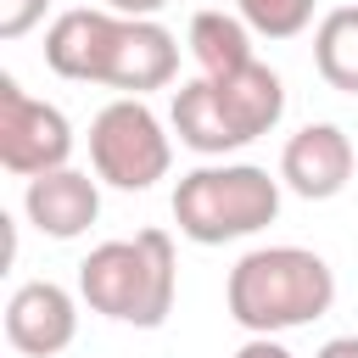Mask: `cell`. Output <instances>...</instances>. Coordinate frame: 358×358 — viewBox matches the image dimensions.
I'll use <instances>...</instances> for the list:
<instances>
[{
	"mask_svg": "<svg viewBox=\"0 0 358 358\" xmlns=\"http://www.w3.org/2000/svg\"><path fill=\"white\" fill-rule=\"evenodd\" d=\"M45 67L73 84H106L123 95L168 90L179 78V39L157 17H117V11H62L45 34Z\"/></svg>",
	"mask_w": 358,
	"mask_h": 358,
	"instance_id": "6da1fadb",
	"label": "cell"
},
{
	"mask_svg": "<svg viewBox=\"0 0 358 358\" xmlns=\"http://www.w3.org/2000/svg\"><path fill=\"white\" fill-rule=\"evenodd\" d=\"M224 302L246 336H280V330H296L330 313L336 274L308 246H257L229 268Z\"/></svg>",
	"mask_w": 358,
	"mask_h": 358,
	"instance_id": "7a4b0ae2",
	"label": "cell"
},
{
	"mask_svg": "<svg viewBox=\"0 0 358 358\" xmlns=\"http://www.w3.org/2000/svg\"><path fill=\"white\" fill-rule=\"evenodd\" d=\"M173 285H179V263H173V235L168 229H140L134 241H101L84 263H78V296L134 330H157L173 313Z\"/></svg>",
	"mask_w": 358,
	"mask_h": 358,
	"instance_id": "3957f363",
	"label": "cell"
},
{
	"mask_svg": "<svg viewBox=\"0 0 358 358\" xmlns=\"http://www.w3.org/2000/svg\"><path fill=\"white\" fill-rule=\"evenodd\" d=\"M280 218V179L257 162H201L173 185V224L196 246H224Z\"/></svg>",
	"mask_w": 358,
	"mask_h": 358,
	"instance_id": "277c9868",
	"label": "cell"
},
{
	"mask_svg": "<svg viewBox=\"0 0 358 358\" xmlns=\"http://www.w3.org/2000/svg\"><path fill=\"white\" fill-rule=\"evenodd\" d=\"M90 162H95V179L112 190H151L157 179H168L173 140L162 134V117L145 101L117 95L90 123Z\"/></svg>",
	"mask_w": 358,
	"mask_h": 358,
	"instance_id": "5b68a950",
	"label": "cell"
},
{
	"mask_svg": "<svg viewBox=\"0 0 358 358\" xmlns=\"http://www.w3.org/2000/svg\"><path fill=\"white\" fill-rule=\"evenodd\" d=\"M73 157V123L62 106L34 101L11 73H0V168L17 179H39L67 168Z\"/></svg>",
	"mask_w": 358,
	"mask_h": 358,
	"instance_id": "8992f818",
	"label": "cell"
},
{
	"mask_svg": "<svg viewBox=\"0 0 358 358\" xmlns=\"http://www.w3.org/2000/svg\"><path fill=\"white\" fill-rule=\"evenodd\" d=\"M78 336V302L56 280H28L6 302V341L28 358H56Z\"/></svg>",
	"mask_w": 358,
	"mask_h": 358,
	"instance_id": "52a82bcc",
	"label": "cell"
},
{
	"mask_svg": "<svg viewBox=\"0 0 358 358\" xmlns=\"http://www.w3.org/2000/svg\"><path fill=\"white\" fill-rule=\"evenodd\" d=\"M352 162H358L352 157V140L336 123H308L280 151V185L291 196H302V201H330V196L347 190Z\"/></svg>",
	"mask_w": 358,
	"mask_h": 358,
	"instance_id": "ba28073f",
	"label": "cell"
},
{
	"mask_svg": "<svg viewBox=\"0 0 358 358\" xmlns=\"http://www.w3.org/2000/svg\"><path fill=\"white\" fill-rule=\"evenodd\" d=\"M22 213L39 235L50 241H78L95 218H101V179H90L84 168H56L28 179L22 190Z\"/></svg>",
	"mask_w": 358,
	"mask_h": 358,
	"instance_id": "9c48e42d",
	"label": "cell"
},
{
	"mask_svg": "<svg viewBox=\"0 0 358 358\" xmlns=\"http://www.w3.org/2000/svg\"><path fill=\"white\" fill-rule=\"evenodd\" d=\"M207 84H213L229 129L241 134V145H252L257 134H268V129L285 117V84H280V73L263 67V62H252V67H241V73H229V78H207Z\"/></svg>",
	"mask_w": 358,
	"mask_h": 358,
	"instance_id": "30bf717a",
	"label": "cell"
},
{
	"mask_svg": "<svg viewBox=\"0 0 358 358\" xmlns=\"http://www.w3.org/2000/svg\"><path fill=\"white\" fill-rule=\"evenodd\" d=\"M168 123H173L179 145H190L196 157L241 151V134L229 129V117H224V106H218V95H213L207 78H190V84L173 90V112H168Z\"/></svg>",
	"mask_w": 358,
	"mask_h": 358,
	"instance_id": "8fae6325",
	"label": "cell"
},
{
	"mask_svg": "<svg viewBox=\"0 0 358 358\" xmlns=\"http://www.w3.org/2000/svg\"><path fill=\"white\" fill-rule=\"evenodd\" d=\"M185 45H190L201 78H229V73H241V67L257 62L252 56V28L241 17H229V11H196Z\"/></svg>",
	"mask_w": 358,
	"mask_h": 358,
	"instance_id": "7c38bea8",
	"label": "cell"
},
{
	"mask_svg": "<svg viewBox=\"0 0 358 358\" xmlns=\"http://www.w3.org/2000/svg\"><path fill=\"white\" fill-rule=\"evenodd\" d=\"M313 67L330 90L358 95V6H336L313 28Z\"/></svg>",
	"mask_w": 358,
	"mask_h": 358,
	"instance_id": "4fadbf2b",
	"label": "cell"
},
{
	"mask_svg": "<svg viewBox=\"0 0 358 358\" xmlns=\"http://www.w3.org/2000/svg\"><path fill=\"white\" fill-rule=\"evenodd\" d=\"M235 17L257 39H296L313 22V0H235Z\"/></svg>",
	"mask_w": 358,
	"mask_h": 358,
	"instance_id": "5bb4252c",
	"label": "cell"
},
{
	"mask_svg": "<svg viewBox=\"0 0 358 358\" xmlns=\"http://www.w3.org/2000/svg\"><path fill=\"white\" fill-rule=\"evenodd\" d=\"M50 0H0V39H22L39 17H45Z\"/></svg>",
	"mask_w": 358,
	"mask_h": 358,
	"instance_id": "9a60e30c",
	"label": "cell"
},
{
	"mask_svg": "<svg viewBox=\"0 0 358 358\" xmlns=\"http://www.w3.org/2000/svg\"><path fill=\"white\" fill-rule=\"evenodd\" d=\"M235 358H296L280 336H246L241 347H235Z\"/></svg>",
	"mask_w": 358,
	"mask_h": 358,
	"instance_id": "2e32d148",
	"label": "cell"
},
{
	"mask_svg": "<svg viewBox=\"0 0 358 358\" xmlns=\"http://www.w3.org/2000/svg\"><path fill=\"white\" fill-rule=\"evenodd\" d=\"M106 11H117V17H157L168 0H101Z\"/></svg>",
	"mask_w": 358,
	"mask_h": 358,
	"instance_id": "e0dca14e",
	"label": "cell"
},
{
	"mask_svg": "<svg viewBox=\"0 0 358 358\" xmlns=\"http://www.w3.org/2000/svg\"><path fill=\"white\" fill-rule=\"evenodd\" d=\"M313 358H358V336H330Z\"/></svg>",
	"mask_w": 358,
	"mask_h": 358,
	"instance_id": "ac0fdd59",
	"label": "cell"
}]
</instances>
